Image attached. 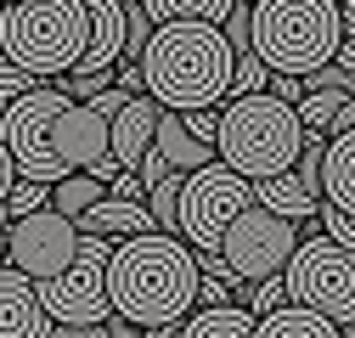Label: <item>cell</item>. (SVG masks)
Returning <instances> with one entry per match:
<instances>
[{"label": "cell", "mask_w": 355, "mask_h": 338, "mask_svg": "<svg viewBox=\"0 0 355 338\" xmlns=\"http://www.w3.org/2000/svg\"><path fill=\"white\" fill-rule=\"evenodd\" d=\"M198 254L169 237V231H141V237H124L113 242V260H107V299L113 316L147 327L164 321H181L198 310Z\"/></svg>", "instance_id": "1"}, {"label": "cell", "mask_w": 355, "mask_h": 338, "mask_svg": "<svg viewBox=\"0 0 355 338\" xmlns=\"http://www.w3.org/2000/svg\"><path fill=\"white\" fill-rule=\"evenodd\" d=\"M232 39L220 23H158L141 51V84L169 113L220 107L232 96Z\"/></svg>", "instance_id": "2"}, {"label": "cell", "mask_w": 355, "mask_h": 338, "mask_svg": "<svg viewBox=\"0 0 355 338\" xmlns=\"http://www.w3.org/2000/svg\"><path fill=\"white\" fill-rule=\"evenodd\" d=\"M304 147V124L293 113V102H277L271 91L254 96H232L220 102V136H214V158L232 163L243 181H265L293 169Z\"/></svg>", "instance_id": "3"}, {"label": "cell", "mask_w": 355, "mask_h": 338, "mask_svg": "<svg viewBox=\"0 0 355 338\" xmlns=\"http://www.w3.org/2000/svg\"><path fill=\"white\" fill-rule=\"evenodd\" d=\"M85 46H91L85 0H12V6H0V57L34 79L73 73Z\"/></svg>", "instance_id": "4"}, {"label": "cell", "mask_w": 355, "mask_h": 338, "mask_svg": "<svg viewBox=\"0 0 355 338\" xmlns=\"http://www.w3.org/2000/svg\"><path fill=\"white\" fill-rule=\"evenodd\" d=\"M344 39L338 0H254V57L271 73H316Z\"/></svg>", "instance_id": "5"}, {"label": "cell", "mask_w": 355, "mask_h": 338, "mask_svg": "<svg viewBox=\"0 0 355 338\" xmlns=\"http://www.w3.org/2000/svg\"><path fill=\"white\" fill-rule=\"evenodd\" d=\"M254 203V181H243L232 163H203L192 175H181V203H175V220H181V242H192V254H220L226 226Z\"/></svg>", "instance_id": "6"}, {"label": "cell", "mask_w": 355, "mask_h": 338, "mask_svg": "<svg viewBox=\"0 0 355 338\" xmlns=\"http://www.w3.org/2000/svg\"><path fill=\"white\" fill-rule=\"evenodd\" d=\"M282 282H288L293 305H310L327 321H355V248L333 242L327 231L322 237H299Z\"/></svg>", "instance_id": "7"}, {"label": "cell", "mask_w": 355, "mask_h": 338, "mask_svg": "<svg viewBox=\"0 0 355 338\" xmlns=\"http://www.w3.org/2000/svg\"><path fill=\"white\" fill-rule=\"evenodd\" d=\"M107 260H113V237H91L79 231V248H73V265L34 282L40 305L57 327H91V321H107L113 316V299H107Z\"/></svg>", "instance_id": "8"}, {"label": "cell", "mask_w": 355, "mask_h": 338, "mask_svg": "<svg viewBox=\"0 0 355 338\" xmlns=\"http://www.w3.org/2000/svg\"><path fill=\"white\" fill-rule=\"evenodd\" d=\"M73 96L62 91H46V84H34V91H23L6 113H0V141H6V152H12V163H17V181H46V186H57L62 175H68V163L51 152V124H57V113L68 107Z\"/></svg>", "instance_id": "9"}, {"label": "cell", "mask_w": 355, "mask_h": 338, "mask_svg": "<svg viewBox=\"0 0 355 338\" xmlns=\"http://www.w3.org/2000/svg\"><path fill=\"white\" fill-rule=\"evenodd\" d=\"M299 248V220H282L271 208L248 203L243 215L226 226V242H220V260H226L243 282H265V276H282L288 260Z\"/></svg>", "instance_id": "10"}, {"label": "cell", "mask_w": 355, "mask_h": 338, "mask_svg": "<svg viewBox=\"0 0 355 338\" xmlns=\"http://www.w3.org/2000/svg\"><path fill=\"white\" fill-rule=\"evenodd\" d=\"M73 248H79V226L68 215H57L51 203L34 208V215H23V220H6V260L23 276H34V282L68 271L73 265Z\"/></svg>", "instance_id": "11"}, {"label": "cell", "mask_w": 355, "mask_h": 338, "mask_svg": "<svg viewBox=\"0 0 355 338\" xmlns=\"http://www.w3.org/2000/svg\"><path fill=\"white\" fill-rule=\"evenodd\" d=\"M107 124L91 102H68L51 124V152L68 163V169H96L102 158H113V141H107Z\"/></svg>", "instance_id": "12"}, {"label": "cell", "mask_w": 355, "mask_h": 338, "mask_svg": "<svg viewBox=\"0 0 355 338\" xmlns=\"http://www.w3.org/2000/svg\"><path fill=\"white\" fill-rule=\"evenodd\" d=\"M51 316L34 293V276L17 265H0V338H51Z\"/></svg>", "instance_id": "13"}, {"label": "cell", "mask_w": 355, "mask_h": 338, "mask_svg": "<svg viewBox=\"0 0 355 338\" xmlns=\"http://www.w3.org/2000/svg\"><path fill=\"white\" fill-rule=\"evenodd\" d=\"M158 102L141 91V96H130L119 113H113V124H107V141H113V158H119V169H136L147 152H153V136H158Z\"/></svg>", "instance_id": "14"}, {"label": "cell", "mask_w": 355, "mask_h": 338, "mask_svg": "<svg viewBox=\"0 0 355 338\" xmlns=\"http://www.w3.org/2000/svg\"><path fill=\"white\" fill-rule=\"evenodd\" d=\"M85 12H91V46L73 73H113L124 62V0H85Z\"/></svg>", "instance_id": "15"}, {"label": "cell", "mask_w": 355, "mask_h": 338, "mask_svg": "<svg viewBox=\"0 0 355 338\" xmlns=\"http://www.w3.org/2000/svg\"><path fill=\"white\" fill-rule=\"evenodd\" d=\"M79 231H91V237H113V242H124V237H141V231H158V220H153V208H147V197H102V203H91L79 215Z\"/></svg>", "instance_id": "16"}, {"label": "cell", "mask_w": 355, "mask_h": 338, "mask_svg": "<svg viewBox=\"0 0 355 338\" xmlns=\"http://www.w3.org/2000/svg\"><path fill=\"white\" fill-rule=\"evenodd\" d=\"M254 203H259V208H271V215H282V220H316L322 192H310V186L293 175V169H282V175L254 181Z\"/></svg>", "instance_id": "17"}, {"label": "cell", "mask_w": 355, "mask_h": 338, "mask_svg": "<svg viewBox=\"0 0 355 338\" xmlns=\"http://www.w3.org/2000/svg\"><path fill=\"white\" fill-rule=\"evenodd\" d=\"M153 147L164 152V163L175 169V175H192V169H203V163H214V147L209 141H198L187 124H181V113H158V136H153Z\"/></svg>", "instance_id": "18"}, {"label": "cell", "mask_w": 355, "mask_h": 338, "mask_svg": "<svg viewBox=\"0 0 355 338\" xmlns=\"http://www.w3.org/2000/svg\"><path fill=\"white\" fill-rule=\"evenodd\" d=\"M322 203L355 215V130L327 136V158H322Z\"/></svg>", "instance_id": "19"}, {"label": "cell", "mask_w": 355, "mask_h": 338, "mask_svg": "<svg viewBox=\"0 0 355 338\" xmlns=\"http://www.w3.org/2000/svg\"><path fill=\"white\" fill-rule=\"evenodd\" d=\"M254 338H338V321L316 316L310 305H277V310H265L254 321Z\"/></svg>", "instance_id": "20"}, {"label": "cell", "mask_w": 355, "mask_h": 338, "mask_svg": "<svg viewBox=\"0 0 355 338\" xmlns=\"http://www.w3.org/2000/svg\"><path fill=\"white\" fill-rule=\"evenodd\" d=\"M254 321L248 305H203L181 321V338H254Z\"/></svg>", "instance_id": "21"}, {"label": "cell", "mask_w": 355, "mask_h": 338, "mask_svg": "<svg viewBox=\"0 0 355 338\" xmlns=\"http://www.w3.org/2000/svg\"><path fill=\"white\" fill-rule=\"evenodd\" d=\"M102 197H107V181H96L91 169H68V175L51 186V208H57V215H68L73 226H79V215H85V208H91V203H102Z\"/></svg>", "instance_id": "22"}, {"label": "cell", "mask_w": 355, "mask_h": 338, "mask_svg": "<svg viewBox=\"0 0 355 338\" xmlns=\"http://www.w3.org/2000/svg\"><path fill=\"white\" fill-rule=\"evenodd\" d=\"M237 0H141V12L158 23H226V12Z\"/></svg>", "instance_id": "23"}, {"label": "cell", "mask_w": 355, "mask_h": 338, "mask_svg": "<svg viewBox=\"0 0 355 338\" xmlns=\"http://www.w3.org/2000/svg\"><path fill=\"white\" fill-rule=\"evenodd\" d=\"M175 203H181V175H164L158 186H147V208H153V220H158V231H169V237H181V220H175Z\"/></svg>", "instance_id": "24"}, {"label": "cell", "mask_w": 355, "mask_h": 338, "mask_svg": "<svg viewBox=\"0 0 355 338\" xmlns=\"http://www.w3.org/2000/svg\"><path fill=\"white\" fill-rule=\"evenodd\" d=\"M51 203V186L46 181H17L12 192H6V203H0V215L6 220H23V215H34V208H46Z\"/></svg>", "instance_id": "25"}, {"label": "cell", "mask_w": 355, "mask_h": 338, "mask_svg": "<svg viewBox=\"0 0 355 338\" xmlns=\"http://www.w3.org/2000/svg\"><path fill=\"white\" fill-rule=\"evenodd\" d=\"M265 79H271V68H265L254 51H237V62H232V96H254V91H265Z\"/></svg>", "instance_id": "26"}, {"label": "cell", "mask_w": 355, "mask_h": 338, "mask_svg": "<svg viewBox=\"0 0 355 338\" xmlns=\"http://www.w3.org/2000/svg\"><path fill=\"white\" fill-rule=\"evenodd\" d=\"M226 39H232V51H254V0H237V6L226 12Z\"/></svg>", "instance_id": "27"}, {"label": "cell", "mask_w": 355, "mask_h": 338, "mask_svg": "<svg viewBox=\"0 0 355 338\" xmlns=\"http://www.w3.org/2000/svg\"><path fill=\"white\" fill-rule=\"evenodd\" d=\"M34 84H40L34 73H23L17 62H6V57H0V113H6V107H12L23 91H34Z\"/></svg>", "instance_id": "28"}, {"label": "cell", "mask_w": 355, "mask_h": 338, "mask_svg": "<svg viewBox=\"0 0 355 338\" xmlns=\"http://www.w3.org/2000/svg\"><path fill=\"white\" fill-rule=\"evenodd\" d=\"M316 220H322V231H327L333 242H344V248H355V215H344V208H333V203H322V208H316Z\"/></svg>", "instance_id": "29"}, {"label": "cell", "mask_w": 355, "mask_h": 338, "mask_svg": "<svg viewBox=\"0 0 355 338\" xmlns=\"http://www.w3.org/2000/svg\"><path fill=\"white\" fill-rule=\"evenodd\" d=\"M277 305H288V282H282V276H265V282H254V299H248V310H254V316H265V310H277Z\"/></svg>", "instance_id": "30"}, {"label": "cell", "mask_w": 355, "mask_h": 338, "mask_svg": "<svg viewBox=\"0 0 355 338\" xmlns=\"http://www.w3.org/2000/svg\"><path fill=\"white\" fill-rule=\"evenodd\" d=\"M181 124L198 136V141H209L214 147V136H220V107H198V113H181Z\"/></svg>", "instance_id": "31"}, {"label": "cell", "mask_w": 355, "mask_h": 338, "mask_svg": "<svg viewBox=\"0 0 355 338\" xmlns=\"http://www.w3.org/2000/svg\"><path fill=\"white\" fill-rule=\"evenodd\" d=\"M237 287V276H198V305H232L226 293Z\"/></svg>", "instance_id": "32"}, {"label": "cell", "mask_w": 355, "mask_h": 338, "mask_svg": "<svg viewBox=\"0 0 355 338\" xmlns=\"http://www.w3.org/2000/svg\"><path fill=\"white\" fill-rule=\"evenodd\" d=\"M265 91H271L277 102H293V107H299V96H304V79H293V73H271V79H265Z\"/></svg>", "instance_id": "33"}, {"label": "cell", "mask_w": 355, "mask_h": 338, "mask_svg": "<svg viewBox=\"0 0 355 338\" xmlns=\"http://www.w3.org/2000/svg\"><path fill=\"white\" fill-rule=\"evenodd\" d=\"M107 197H147V186H141L136 169H119V175L107 181Z\"/></svg>", "instance_id": "34"}, {"label": "cell", "mask_w": 355, "mask_h": 338, "mask_svg": "<svg viewBox=\"0 0 355 338\" xmlns=\"http://www.w3.org/2000/svg\"><path fill=\"white\" fill-rule=\"evenodd\" d=\"M136 175H141V186H158V181H164V175H175V169H169V163H164V152H158V147H153V152H147V158H141V163H136Z\"/></svg>", "instance_id": "35"}, {"label": "cell", "mask_w": 355, "mask_h": 338, "mask_svg": "<svg viewBox=\"0 0 355 338\" xmlns=\"http://www.w3.org/2000/svg\"><path fill=\"white\" fill-rule=\"evenodd\" d=\"M136 96H141V91H136ZM124 102H130V91H119V84H107V91H96V96H91V107H96L102 118H113Z\"/></svg>", "instance_id": "36"}, {"label": "cell", "mask_w": 355, "mask_h": 338, "mask_svg": "<svg viewBox=\"0 0 355 338\" xmlns=\"http://www.w3.org/2000/svg\"><path fill=\"white\" fill-rule=\"evenodd\" d=\"M51 338H113L107 321H91V327H51Z\"/></svg>", "instance_id": "37"}, {"label": "cell", "mask_w": 355, "mask_h": 338, "mask_svg": "<svg viewBox=\"0 0 355 338\" xmlns=\"http://www.w3.org/2000/svg\"><path fill=\"white\" fill-rule=\"evenodd\" d=\"M113 84H119V91H130V96H136V91H147V84H141V62H124V68L113 73Z\"/></svg>", "instance_id": "38"}, {"label": "cell", "mask_w": 355, "mask_h": 338, "mask_svg": "<svg viewBox=\"0 0 355 338\" xmlns=\"http://www.w3.org/2000/svg\"><path fill=\"white\" fill-rule=\"evenodd\" d=\"M12 186H17V163H12V152H6V141H0V203H6Z\"/></svg>", "instance_id": "39"}, {"label": "cell", "mask_w": 355, "mask_h": 338, "mask_svg": "<svg viewBox=\"0 0 355 338\" xmlns=\"http://www.w3.org/2000/svg\"><path fill=\"white\" fill-rule=\"evenodd\" d=\"M344 130H355V96H349V102L333 113V130H327V136H344Z\"/></svg>", "instance_id": "40"}, {"label": "cell", "mask_w": 355, "mask_h": 338, "mask_svg": "<svg viewBox=\"0 0 355 338\" xmlns=\"http://www.w3.org/2000/svg\"><path fill=\"white\" fill-rule=\"evenodd\" d=\"M333 62L355 73V34H344V39H338V51H333Z\"/></svg>", "instance_id": "41"}, {"label": "cell", "mask_w": 355, "mask_h": 338, "mask_svg": "<svg viewBox=\"0 0 355 338\" xmlns=\"http://www.w3.org/2000/svg\"><path fill=\"white\" fill-rule=\"evenodd\" d=\"M107 327H113V338H136V332H141L136 321H124V316H107Z\"/></svg>", "instance_id": "42"}, {"label": "cell", "mask_w": 355, "mask_h": 338, "mask_svg": "<svg viewBox=\"0 0 355 338\" xmlns=\"http://www.w3.org/2000/svg\"><path fill=\"white\" fill-rule=\"evenodd\" d=\"M141 338H181V321H164V327H147Z\"/></svg>", "instance_id": "43"}, {"label": "cell", "mask_w": 355, "mask_h": 338, "mask_svg": "<svg viewBox=\"0 0 355 338\" xmlns=\"http://www.w3.org/2000/svg\"><path fill=\"white\" fill-rule=\"evenodd\" d=\"M0 260H6V215H0Z\"/></svg>", "instance_id": "44"}, {"label": "cell", "mask_w": 355, "mask_h": 338, "mask_svg": "<svg viewBox=\"0 0 355 338\" xmlns=\"http://www.w3.org/2000/svg\"><path fill=\"white\" fill-rule=\"evenodd\" d=\"M338 338H355V321H338Z\"/></svg>", "instance_id": "45"}, {"label": "cell", "mask_w": 355, "mask_h": 338, "mask_svg": "<svg viewBox=\"0 0 355 338\" xmlns=\"http://www.w3.org/2000/svg\"><path fill=\"white\" fill-rule=\"evenodd\" d=\"M0 6H12V0H0Z\"/></svg>", "instance_id": "46"}]
</instances>
